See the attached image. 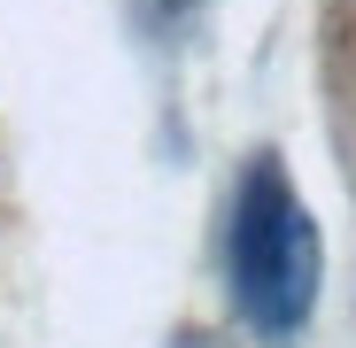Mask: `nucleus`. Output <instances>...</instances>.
I'll return each mask as SVG.
<instances>
[{
	"label": "nucleus",
	"mask_w": 356,
	"mask_h": 348,
	"mask_svg": "<svg viewBox=\"0 0 356 348\" xmlns=\"http://www.w3.org/2000/svg\"><path fill=\"white\" fill-rule=\"evenodd\" d=\"M225 271H232V310L248 317L264 340H294L318 310V279H325V240L318 217L302 209L286 163L256 155L232 194V232H225Z\"/></svg>",
	"instance_id": "nucleus-1"
}]
</instances>
